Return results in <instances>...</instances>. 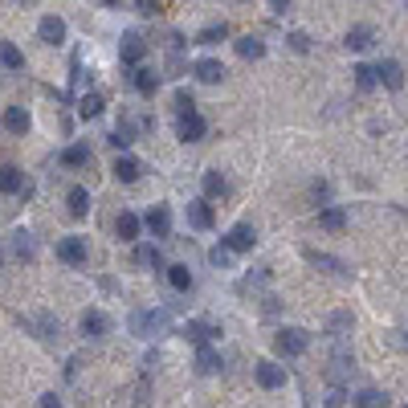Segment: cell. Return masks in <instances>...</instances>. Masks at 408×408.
<instances>
[{
    "instance_id": "obj_12",
    "label": "cell",
    "mask_w": 408,
    "mask_h": 408,
    "mask_svg": "<svg viewBox=\"0 0 408 408\" xmlns=\"http://www.w3.org/2000/svg\"><path fill=\"white\" fill-rule=\"evenodd\" d=\"M119 53H122V62L135 70V66L147 57V41L139 37V33H127V37H122V45H119Z\"/></svg>"
},
{
    "instance_id": "obj_34",
    "label": "cell",
    "mask_w": 408,
    "mask_h": 408,
    "mask_svg": "<svg viewBox=\"0 0 408 408\" xmlns=\"http://www.w3.org/2000/svg\"><path fill=\"white\" fill-rule=\"evenodd\" d=\"M327 327H331V335H335V339H347V335H351V327H356V318H351V311H339V314H331V323H327Z\"/></svg>"
},
{
    "instance_id": "obj_10",
    "label": "cell",
    "mask_w": 408,
    "mask_h": 408,
    "mask_svg": "<svg viewBox=\"0 0 408 408\" xmlns=\"http://www.w3.org/2000/svg\"><path fill=\"white\" fill-rule=\"evenodd\" d=\"M307 262H311L314 269H323V274H335V278H347V274H351L347 262H339L331 253H318V249H307Z\"/></svg>"
},
{
    "instance_id": "obj_4",
    "label": "cell",
    "mask_w": 408,
    "mask_h": 408,
    "mask_svg": "<svg viewBox=\"0 0 408 408\" xmlns=\"http://www.w3.org/2000/svg\"><path fill=\"white\" fill-rule=\"evenodd\" d=\"M57 258L66 265H86L90 262V245H86V237H62L57 241Z\"/></svg>"
},
{
    "instance_id": "obj_32",
    "label": "cell",
    "mask_w": 408,
    "mask_h": 408,
    "mask_svg": "<svg viewBox=\"0 0 408 408\" xmlns=\"http://www.w3.org/2000/svg\"><path fill=\"white\" fill-rule=\"evenodd\" d=\"M0 66L4 70H24V53L13 41H0Z\"/></svg>"
},
{
    "instance_id": "obj_2",
    "label": "cell",
    "mask_w": 408,
    "mask_h": 408,
    "mask_svg": "<svg viewBox=\"0 0 408 408\" xmlns=\"http://www.w3.org/2000/svg\"><path fill=\"white\" fill-rule=\"evenodd\" d=\"M274 347H278V356H302L307 347H311V335L302 331V327H282L278 335H274Z\"/></svg>"
},
{
    "instance_id": "obj_3",
    "label": "cell",
    "mask_w": 408,
    "mask_h": 408,
    "mask_svg": "<svg viewBox=\"0 0 408 408\" xmlns=\"http://www.w3.org/2000/svg\"><path fill=\"white\" fill-rule=\"evenodd\" d=\"M176 135L184 139V143H200L204 135H209V122L200 111H188V115H176Z\"/></svg>"
},
{
    "instance_id": "obj_27",
    "label": "cell",
    "mask_w": 408,
    "mask_h": 408,
    "mask_svg": "<svg viewBox=\"0 0 408 408\" xmlns=\"http://www.w3.org/2000/svg\"><path fill=\"white\" fill-rule=\"evenodd\" d=\"M4 131L24 135V131H29V111H24V106H8V111H4Z\"/></svg>"
},
{
    "instance_id": "obj_31",
    "label": "cell",
    "mask_w": 408,
    "mask_h": 408,
    "mask_svg": "<svg viewBox=\"0 0 408 408\" xmlns=\"http://www.w3.org/2000/svg\"><path fill=\"white\" fill-rule=\"evenodd\" d=\"M66 209H70V216H86L90 213V192L86 188H70L66 192Z\"/></svg>"
},
{
    "instance_id": "obj_18",
    "label": "cell",
    "mask_w": 408,
    "mask_h": 408,
    "mask_svg": "<svg viewBox=\"0 0 408 408\" xmlns=\"http://www.w3.org/2000/svg\"><path fill=\"white\" fill-rule=\"evenodd\" d=\"M213 335H220V331H216L213 323H204V318H188V323H184V339H192L196 347H204Z\"/></svg>"
},
{
    "instance_id": "obj_23",
    "label": "cell",
    "mask_w": 408,
    "mask_h": 408,
    "mask_svg": "<svg viewBox=\"0 0 408 408\" xmlns=\"http://www.w3.org/2000/svg\"><path fill=\"white\" fill-rule=\"evenodd\" d=\"M318 229H327V233H343V229H347V213H343L339 204H327V209L318 213Z\"/></svg>"
},
{
    "instance_id": "obj_7",
    "label": "cell",
    "mask_w": 408,
    "mask_h": 408,
    "mask_svg": "<svg viewBox=\"0 0 408 408\" xmlns=\"http://www.w3.org/2000/svg\"><path fill=\"white\" fill-rule=\"evenodd\" d=\"M37 37H41L45 45H62V41H66V21H62L57 13L41 17V24H37Z\"/></svg>"
},
{
    "instance_id": "obj_51",
    "label": "cell",
    "mask_w": 408,
    "mask_h": 408,
    "mask_svg": "<svg viewBox=\"0 0 408 408\" xmlns=\"http://www.w3.org/2000/svg\"><path fill=\"white\" fill-rule=\"evenodd\" d=\"M405 408H408V405H405Z\"/></svg>"
},
{
    "instance_id": "obj_1",
    "label": "cell",
    "mask_w": 408,
    "mask_h": 408,
    "mask_svg": "<svg viewBox=\"0 0 408 408\" xmlns=\"http://www.w3.org/2000/svg\"><path fill=\"white\" fill-rule=\"evenodd\" d=\"M168 331V311H135L131 314V335L155 339Z\"/></svg>"
},
{
    "instance_id": "obj_25",
    "label": "cell",
    "mask_w": 408,
    "mask_h": 408,
    "mask_svg": "<svg viewBox=\"0 0 408 408\" xmlns=\"http://www.w3.org/2000/svg\"><path fill=\"white\" fill-rule=\"evenodd\" d=\"M24 184H29V180H24L21 168H13V164H4V168H0V192H21Z\"/></svg>"
},
{
    "instance_id": "obj_49",
    "label": "cell",
    "mask_w": 408,
    "mask_h": 408,
    "mask_svg": "<svg viewBox=\"0 0 408 408\" xmlns=\"http://www.w3.org/2000/svg\"><path fill=\"white\" fill-rule=\"evenodd\" d=\"M102 4H106V8H119L122 0H102Z\"/></svg>"
},
{
    "instance_id": "obj_17",
    "label": "cell",
    "mask_w": 408,
    "mask_h": 408,
    "mask_svg": "<svg viewBox=\"0 0 408 408\" xmlns=\"http://www.w3.org/2000/svg\"><path fill=\"white\" fill-rule=\"evenodd\" d=\"M188 225H192V229H213L216 225L213 204H209V200H192V204H188Z\"/></svg>"
},
{
    "instance_id": "obj_22",
    "label": "cell",
    "mask_w": 408,
    "mask_h": 408,
    "mask_svg": "<svg viewBox=\"0 0 408 408\" xmlns=\"http://www.w3.org/2000/svg\"><path fill=\"white\" fill-rule=\"evenodd\" d=\"M220 367H225V360H220V351H213V347L204 343V347L196 351V372H200V376H216Z\"/></svg>"
},
{
    "instance_id": "obj_16",
    "label": "cell",
    "mask_w": 408,
    "mask_h": 408,
    "mask_svg": "<svg viewBox=\"0 0 408 408\" xmlns=\"http://www.w3.org/2000/svg\"><path fill=\"white\" fill-rule=\"evenodd\" d=\"M115 180H122V184H135V180H139V176H143V164H139V160H135V155H127V151H122L119 160H115Z\"/></svg>"
},
{
    "instance_id": "obj_15",
    "label": "cell",
    "mask_w": 408,
    "mask_h": 408,
    "mask_svg": "<svg viewBox=\"0 0 408 408\" xmlns=\"http://www.w3.org/2000/svg\"><path fill=\"white\" fill-rule=\"evenodd\" d=\"M376 73H380V86H388V90H400V86H405V66L392 62V57H384V62L376 66Z\"/></svg>"
},
{
    "instance_id": "obj_41",
    "label": "cell",
    "mask_w": 408,
    "mask_h": 408,
    "mask_svg": "<svg viewBox=\"0 0 408 408\" xmlns=\"http://www.w3.org/2000/svg\"><path fill=\"white\" fill-rule=\"evenodd\" d=\"M188 111H196V98L188 90H176V115H188Z\"/></svg>"
},
{
    "instance_id": "obj_36",
    "label": "cell",
    "mask_w": 408,
    "mask_h": 408,
    "mask_svg": "<svg viewBox=\"0 0 408 408\" xmlns=\"http://www.w3.org/2000/svg\"><path fill=\"white\" fill-rule=\"evenodd\" d=\"M111 143L119 147V151H127V147L135 143V122H119V127L111 131Z\"/></svg>"
},
{
    "instance_id": "obj_48",
    "label": "cell",
    "mask_w": 408,
    "mask_h": 408,
    "mask_svg": "<svg viewBox=\"0 0 408 408\" xmlns=\"http://www.w3.org/2000/svg\"><path fill=\"white\" fill-rule=\"evenodd\" d=\"M269 8H274V13H286V8H290V0H269Z\"/></svg>"
},
{
    "instance_id": "obj_40",
    "label": "cell",
    "mask_w": 408,
    "mask_h": 408,
    "mask_svg": "<svg viewBox=\"0 0 408 408\" xmlns=\"http://www.w3.org/2000/svg\"><path fill=\"white\" fill-rule=\"evenodd\" d=\"M286 45L294 49V53H311V37H307L302 29H294V33H286Z\"/></svg>"
},
{
    "instance_id": "obj_20",
    "label": "cell",
    "mask_w": 408,
    "mask_h": 408,
    "mask_svg": "<svg viewBox=\"0 0 408 408\" xmlns=\"http://www.w3.org/2000/svg\"><path fill=\"white\" fill-rule=\"evenodd\" d=\"M192 73H196V82H209V86H213V82H220V78H225L229 70H225L216 57H200V62L192 66Z\"/></svg>"
},
{
    "instance_id": "obj_44",
    "label": "cell",
    "mask_w": 408,
    "mask_h": 408,
    "mask_svg": "<svg viewBox=\"0 0 408 408\" xmlns=\"http://www.w3.org/2000/svg\"><path fill=\"white\" fill-rule=\"evenodd\" d=\"M343 400H347V396H343V384H335L327 392V408H343Z\"/></svg>"
},
{
    "instance_id": "obj_42",
    "label": "cell",
    "mask_w": 408,
    "mask_h": 408,
    "mask_svg": "<svg viewBox=\"0 0 408 408\" xmlns=\"http://www.w3.org/2000/svg\"><path fill=\"white\" fill-rule=\"evenodd\" d=\"M229 258H233V249H229V245H225V241H220V245H216L213 253H209V262H213V265H220V269H225V265H229Z\"/></svg>"
},
{
    "instance_id": "obj_8",
    "label": "cell",
    "mask_w": 408,
    "mask_h": 408,
    "mask_svg": "<svg viewBox=\"0 0 408 408\" xmlns=\"http://www.w3.org/2000/svg\"><path fill=\"white\" fill-rule=\"evenodd\" d=\"M253 376H258V384H262V388H269V392L286 384V367H278L274 360H262L258 367H253Z\"/></svg>"
},
{
    "instance_id": "obj_47",
    "label": "cell",
    "mask_w": 408,
    "mask_h": 408,
    "mask_svg": "<svg viewBox=\"0 0 408 408\" xmlns=\"http://www.w3.org/2000/svg\"><path fill=\"white\" fill-rule=\"evenodd\" d=\"M311 192H314V200H327V196H331V188H327V180H318Z\"/></svg>"
},
{
    "instance_id": "obj_39",
    "label": "cell",
    "mask_w": 408,
    "mask_h": 408,
    "mask_svg": "<svg viewBox=\"0 0 408 408\" xmlns=\"http://www.w3.org/2000/svg\"><path fill=\"white\" fill-rule=\"evenodd\" d=\"M225 176L220 171H204V196H225Z\"/></svg>"
},
{
    "instance_id": "obj_30",
    "label": "cell",
    "mask_w": 408,
    "mask_h": 408,
    "mask_svg": "<svg viewBox=\"0 0 408 408\" xmlns=\"http://www.w3.org/2000/svg\"><path fill=\"white\" fill-rule=\"evenodd\" d=\"M164 274H168L171 290H180V294H188V290H192V269H188V265H168Z\"/></svg>"
},
{
    "instance_id": "obj_29",
    "label": "cell",
    "mask_w": 408,
    "mask_h": 408,
    "mask_svg": "<svg viewBox=\"0 0 408 408\" xmlns=\"http://www.w3.org/2000/svg\"><path fill=\"white\" fill-rule=\"evenodd\" d=\"M237 53L245 57V62H262V57H265V41L249 33V37H241V41H237Z\"/></svg>"
},
{
    "instance_id": "obj_35",
    "label": "cell",
    "mask_w": 408,
    "mask_h": 408,
    "mask_svg": "<svg viewBox=\"0 0 408 408\" xmlns=\"http://www.w3.org/2000/svg\"><path fill=\"white\" fill-rule=\"evenodd\" d=\"M102 102H106V98H102V90L82 94V106H78V111H82V119H94V115H102Z\"/></svg>"
},
{
    "instance_id": "obj_46",
    "label": "cell",
    "mask_w": 408,
    "mask_h": 408,
    "mask_svg": "<svg viewBox=\"0 0 408 408\" xmlns=\"http://www.w3.org/2000/svg\"><path fill=\"white\" fill-rule=\"evenodd\" d=\"M135 4H139V13H143V17H151V13H160V0H135Z\"/></svg>"
},
{
    "instance_id": "obj_38",
    "label": "cell",
    "mask_w": 408,
    "mask_h": 408,
    "mask_svg": "<svg viewBox=\"0 0 408 408\" xmlns=\"http://www.w3.org/2000/svg\"><path fill=\"white\" fill-rule=\"evenodd\" d=\"M388 396L380 392V388H363L360 396H356V408H384Z\"/></svg>"
},
{
    "instance_id": "obj_26",
    "label": "cell",
    "mask_w": 408,
    "mask_h": 408,
    "mask_svg": "<svg viewBox=\"0 0 408 408\" xmlns=\"http://www.w3.org/2000/svg\"><path fill=\"white\" fill-rule=\"evenodd\" d=\"M351 73H356V90H363V94L380 86V73H376V66H367V62H360Z\"/></svg>"
},
{
    "instance_id": "obj_28",
    "label": "cell",
    "mask_w": 408,
    "mask_h": 408,
    "mask_svg": "<svg viewBox=\"0 0 408 408\" xmlns=\"http://www.w3.org/2000/svg\"><path fill=\"white\" fill-rule=\"evenodd\" d=\"M13 253L21 258V262H33L37 258V241H33V233H13Z\"/></svg>"
},
{
    "instance_id": "obj_19",
    "label": "cell",
    "mask_w": 408,
    "mask_h": 408,
    "mask_svg": "<svg viewBox=\"0 0 408 408\" xmlns=\"http://www.w3.org/2000/svg\"><path fill=\"white\" fill-rule=\"evenodd\" d=\"M131 82H135V90H139L143 98H151L155 90H160V73L147 70V66H135V70H131Z\"/></svg>"
},
{
    "instance_id": "obj_37",
    "label": "cell",
    "mask_w": 408,
    "mask_h": 408,
    "mask_svg": "<svg viewBox=\"0 0 408 408\" xmlns=\"http://www.w3.org/2000/svg\"><path fill=\"white\" fill-rule=\"evenodd\" d=\"M135 265H155V269H160V265H164L160 245H139V249H135Z\"/></svg>"
},
{
    "instance_id": "obj_9",
    "label": "cell",
    "mask_w": 408,
    "mask_h": 408,
    "mask_svg": "<svg viewBox=\"0 0 408 408\" xmlns=\"http://www.w3.org/2000/svg\"><path fill=\"white\" fill-rule=\"evenodd\" d=\"M351 372H356V356H351L347 347H335V356H331V372H327V376H331V384H343Z\"/></svg>"
},
{
    "instance_id": "obj_5",
    "label": "cell",
    "mask_w": 408,
    "mask_h": 408,
    "mask_svg": "<svg viewBox=\"0 0 408 408\" xmlns=\"http://www.w3.org/2000/svg\"><path fill=\"white\" fill-rule=\"evenodd\" d=\"M225 245H229L233 253H249V249L258 245V229H253L249 220H241V225H233V229H229V237H225Z\"/></svg>"
},
{
    "instance_id": "obj_6",
    "label": "cell",
    "mask_w": 408,
    "mask_h": 408,
    "mask_svg": "<svg viewBox=\"0 0 408 408\" xmlns=\"http://www.w3.org/2000/svg\"><path fill=\"white\" fill-rule=\"evenodd\" d=\"M143 229L151 233V237H168L171 233V209L168 204H155V209L143 216Z\"/></svg>"
},
{
    "instance_id": "obj_50",
    "label": "cell",
    "mask_w": 408,
    "mask_h": 408,
    "mask_svg": "<svg viewBox=\"0 0 408 408\" xmlns=\"http://www.w3.org/2000/svg\"><path fill=\"white\" fill-rule=\"evenodd\" d=\"M0 265H4V249H0Z\"/></svg>"
},
{
    "instance_id": "obj_43",
    "label": "cell",
    "mask_w": 408,
    "mask_h": 408,
    "mask_svg": "<svg viewBox=\"0 0 408 408\" xmlns=\"http://www.w3.org/2000/svg\"><path fill=\"white\" fill-rule=\"evenodd\" d=\"M265 278H269L265 269H258V274H245V278H241V290H253V286H262Z\"/></svg>"
},
{
    "instance_id": "obj_11",
    "label": "cell",
    "mask_w": 408,
    "mask_h": 408,
    "mask_svg": "<svg viewBox=\"0 0 408 408\" xmlns=\"http://www.w3.org/2000/svg\"><path fill=\"white\" fill-rule=\"evenodd\" d=\"M24 327L37 331V339H45V343H53V339L62 335V323L53 314H33V318H24Z\"/></svg>"
},
{
    "instance_id": "obj_14",
    "label": "cell",
    "mask_w": 408,
    "mask_h": 408,
    "mask_svg": "<svg viewBox=\"0 0 408 408\" xmlns=\"http://www.w3.org/2000/svg\"><path fill=\"white\" fill-rule=\"evenodd\" d=\"M343 45L356 49V53H360V49H372L376 45V29H372V24H351L347 37H343Z\"/></svg>"
},
{
    "instance_id": "obj_13",
    "label": "cell",
    "mask_w": 408,
    "mask_h": 408,
    "mask_svg": "<svg viewBox=\"0 0 408 408\" xmlns=\"http://www.w3.org/2000/svg\"><path fill=\"white\" fill-rule=\"evenodd\" d=\"M82 335L86 339H106L111 335V318L102 311H86L82 314Z\"/></svg>"
},
{
    "instance_id": "obj_24",
    "label": "cell",
    "mask_w": 408,
    "mask_h": 408,
    "mask_svg": "<svg viewBox=\"0 0 408 408\" xmlns=\"http://www.w3.org/2000/svg\"><path fill=\"white\" fill-rule=\"evenodd\" d=\"M115 233H119V241H135L139 233H143V220L135 213H119V220H115Z\"/></svg>"
},
{
    "instance_id": "obj_33",
    "label": "cell",
    "mask_w": 408,
    "mask_h": 408,
    "mask_svg": "<svg viewBox=\"0 0 408 408\" xmlns=\"http://www.w3.org/2000/svg\"><path fill=\"white\" fill-rule=\"evenodd\" d=\"M225 37H229V24H225V21H216V24H209V29H200L196 45H220Z\"/></svg>"
},
{
    "instance_id": "obj_21",
    "label": "cell",
    "mask_w": 408,
    "mask_h": 408,
    "mask_svg": "<svg viewBox=\"0 0 408 408\" xmlns=\"http://www.w3.org/2000/svg\"><path fill=\"white\" fill-rule=\"evenodd\" d=\"M62 168H86L90 164V143H70L62 155H57Z\"/></svg>"
},
{
    "instance_id": "obj_45",
    "label": "cell",
    "mask_w": 408,
    "mask_h": 408,
    "mask_svg": "<svg viewBox=\"0 0 408 408\" xmlns=\"http://www.w3.org/2000/svg\"><path fill=\"white\" fill-rule=\"evenodd\" d=\"M37 408H62V396H57V392H45V396L37 400Z\"/></svg>"
}]
</instances>
